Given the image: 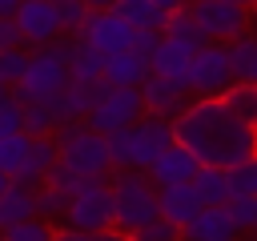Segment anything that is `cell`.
<instances>
[{
	"label": "cell",
	"mask_w": 257,
	"mask_h": 241,
	"mask_svg": "<svg viewBox=\"0 0 257 241\" xmlns=\"http://www.w3.org/2000/svg\"><path fill=\"white\" fill-rule=\"evenodd\" d=\"M173 141L185 145L201 165H237L257 153V125L241 120L221 96H189L173 116Z\"/></svg>",
	"instance_id": "6da1fadb"
},
{
	"label": "cell",
	"mask_w": 257,
	"mask_h": 241,
	"mask_svg": "<svg viewBox=\"0 0 257 241\" xmlns=\"http://www.w3.org/2000/svg\"><path fill=\"white\" fill-rule=\"evenodd\" d=\"M52 141H56V161L68 165L72 173H80V177H108V173H112L104 133L88 129L84 120H64V125H56V129H52Z\"/></svg>",
	"instance_id": "7a4b0ae2"
},
{
	"label": "cell",
	"mask_w": 257,
	"mask_h": 241,
	"mask_svg": "<svg viewBox=\"0 0 257 241\" xmlns=\"http://www.w3.org/2000/svg\"><path fill=\"white\" fill-rule=\"evenodd\" d=\"M108 193H112V221L120 229H141L145 221L161 217L157 213V185L145 169H112L108 173Z\"/></svg>",
	"instance_id": "3957f363"
},
{
	"label": "cell",
	"mask_w": 257,
	"mask_h": 241,
	"mask_svg": "<svg viewBox=\"0 0 257 241\" xmlns=\"http://www.w3.org/2000/svg\"><path fill=\"white\" fill-rule=\"evenodd\" d=\"M145 112V100H141V88H128V84H96V100L84 116L88 129L96 133H112V129H124L133 125L137 116Z\"/></svg>",
	"instance_id": "277c9868"
},
{
	"label": "cell",
	"mask_w": 257,
	"mask_h": 241,
	"mask_svg": "<svg viewBox=\"0 0 257 241\" xmlns=\"http://www.w3.org/2000/svg\"><path fill=\"white\" fill-rule=\"evenodd\" d=\"M185 84H189L193 96H221L233 84L229 48L221 40H205L201 48H193V60L185 68Z\"/></svg>",
	"instance_id": "5b68a950"
},
{
	"label": "cell",
	"mask_w": 257,
	"mask_h": 241,
	"mask_svg": "<svg viewBox=\"0 0 257 241\" xmlns=\"http://www.w3.org/2000/svg\"><path fill=\"white\" fill-rule=\"evenodd\" d=\"M185 4H189V12H193V20H197V28H201L205 40L229 44L241 32H249L253 8H245L237 0H185Z\"/></svg>",
	"instance_id": "8992f818"
},
{
	"label": "cell",
	"mask_w": 257,
	"mask_h": 241,
	"mask_svg": "<svg viewBox=\"0 0 257 241\" xmlns=\"http://www.w3.org/2000/svg\"><path fill=\"white\" fill-rule=\"evenodd\" d=\"M64 225L84 229V233H96V229L116 225V221H112V193H108V181L72 193V197H68V209H64Z\"/></svg>",
	"instance_id": "52a82bcc"
},
{
	"label": "cell",
	"mask_w": 257,
	"mask_h": 241,
	"mask_svg": "<svg viewBox=\"0 0 257 241\" xmlns=\"http://www.w3.org/2000/svg\"><path fill=\"white\" fill-rule=\"evenodd\" d=\"M12 24H16L20 44H28V48L48 44L52 36H60L56 0H20V4H16V12H12Z\"/></svg>",
	"instance_id": "ba28073f"
},
{
	"label": "cell",
	"mask_w": 257,
	"mask_h": 241,
	"mask_svg": "<svg viewBox=\"0 0 257 241\" xmlns=\"http://www.w3.org/2000/svg\"><path fill=\"white\" fill-rule=\"evenodd\" d=\"M133 24L120 16V12H112V8H92V16L84 20V28L76 32V36H84L100 56H112V52H120V48H133Z\"/></svg>",
	"instance_id": "9c48e42d"
},
{
	"label": "cell",
	"mask_w": 257,
	"mask_h": 241,
	"mask_svg": "<svg viewBox=\"0 0 257 241\" xmlns=\"http://www.w3.org/2000/svg\"><path fill=\"white\" fill-rule=\"evenodd\" d=\"M128 133H133V169H145L161 149L173 145V120L153 116V112H141L128 125Z\"/></svg>",
	"instance_id": "30bf717a"
},
{
	"label": "cell",
	"mask_w": 257,
	"mask_h": 241,
	"mask_svg": "<svg viewBox=\"0 0 257 241\" xmlns=\"http://www.w3.org/2000/svg\"><path fill=\"white\" fill-rule=\"evenodd\" d=\"M137 88H141L145 112L165 116V120H173V116L189 104V88H185V84H177V80H169V76H161V72H149Z\"/></svg>",
	"instance_id": "8fae6325"
},
{
	"label": "cell",
	"mask_w": 257,
	"mask_h": 241,
	"mask_svg": "<svg viewBox=\"0 0 257 241\" xmlns=\"http://www.w3.org/2000/svg\"><path fill=\"white\" fill-rule=\"evenodd\" d=\"M233 237H241V233L229 217V205H201L181 225V241H233Z\"/></svg>",
	"instance_id": "7c38bea8"
},
{
	"label": "cell",
	"mask_w": 257,
	"mask_h": 241,
	"mask_svg": "<svg viewBox=\"0 0 257 241\" xmlns=\"http://www.w3.org/2000/svg\"><path fill=\"white\" fill-rule=\"evenodd\" d=\"M201 169V161L185 149V145H169V149H161L149 165H145V173L153 177V185L161 189V185H177V181H193V173Z\"/></svg>",
	"instance_id": "4fadbf2b"
},
{
	"label": "cell",
	"mask_w": 257,
	"mask_h": 241,
	"mask_svg": "<svg viewBox=\"0 0 257 241\" xmlns=\"http://www.w3.org/2000/svg\"><path fill=\"white\" fill-rule=\"evenodd\" d=\"M189 60H193V44H185V40L161 32L157 48L149 52V72H161V76L185 84V68H189ZM185 88H189V84H185Z\"/></svg>",
	"instance_id": "5bb4252c"
},
{
	"label": "cell",
	"mask_w": 257,
	"mask_h": 241,
	"mask_svg": "<svg viewBox=\"0 0 257 241\" xmlns=\"http://www.w3.org/2000/svg\"><path fill=\"white\" fill-rule=\"evenodd\" d=\"M197 209H201V197H197L193 181H177V185H161V189H157V213H161L165 221H173L177 229H181Z\"/></svg>",
	"instance_id": "9a60e30c"
},
{
	"label": "cell",
	"mask_w": 257,
	"mask_h": 241,
	"mask_svg": "<svg viewBox=\"0 0 257 241\" xmlns=\"http://www.w3.org/2000/svg\"><path fill=\"white\" fill-rule=\"evenodd\" d=\"M52 165H56V141H52V133H48V137H32L28 157H24V165L12 173V181L36 189V185H44V177H48Z\"/></svg>",
	"instance_id": "2e32d148"
},
{
	"label": "cell",
	"mask_w": 257,
	"mask_h": 241,
	"mask_svg": "<svg viewBox=\"0 0 257 241\" xmlns=\"http://www.w3.org/2000/svg\"><path fill=\"white\" fill-rule=\"evenodd\" d=\"M145 76H149V56H141L133 48H120V52L104 56V68H100L104 84H128V88H137Z\"/></svg>",
	"instance_id": "e0dca14e"
},
{
	"label": "cell",
	"mask_w": 257,
	"mask_h": 241,
	"mask_svg": "<svg viewBox=\"0 0 257 241\" xmlns=\"http://www.w3.org/2000/svg\"><path fill=\"white\" fill-rule=\"evenodd\" d=\"M100 84V80H96ZM96 84H80V80H68L48 104H52V112H56V120L64 125V120H84L88 116V108H92V100H96Z\"/></svg>",
	"instance_id": "ac0fdd59"
},
{
	"label": "cell",
	"mask_w": 257,
	"mask_h": 241,
	"mask_svg": "<svg viewBox=\"0 0 257 241\" xmlns=\"http://www.w3.org/2000/svg\"><path fill=\"white\" fill-rule=\"evenodd\" d=\"M100 68H104V56H100L84 36H72V44H68V80L96 84V80H100Z\"/></svg>",
	"instance_id": "d6986e66"
},
{
	"label": "cell",
	"mask_w": 257,
	"mask_h": 241,
	"mask_svg": "<svg viewBox=\"0 0 257 241\" xmlns=\"http://www.w3.org/2000/svg\"><path fill=\"white\" fill-rule=\"evenodd\" d=\"M24 217H36V189L8 181V189L0 193V233L12 229V225L24 221Z\"/></svg>",
	"instance_id": "ffe728a7"
},
{
	"label": "cell",
	"mask_w": 257,
	"mask_h": 241,
	"mask_svg": "<svg viewBox=\"0 0 257 241\" xmlns=\"http://www.w3.org/2000/svg\"><path fill=\"white\" fill-rule=\"evenodd\" d=\"M225 48H229L233 80H249V84H257V36H253V32H241V36L229 40Z\"/></svg>",
	"instance_id": "44dd1931"
},
{
	"label": "cell",
	"mask_w": 257,
	"mask_h": 241,
	"mask_svg": "<svg viewBox=\"0 0 257 241\" xmlns=\"http://www.w3.org/2000/svg\"><path fill=\"white\" fill-rule=\"evenodd\" d=\"M193 189H197L201 205H225L229 201V177L221 165H201L193 173Z\"/></svg>",
	"instance_id": "7402d4cb"
},
{
	"label": "cell",
	"mask_w": 257,
	"mask_h": 241,
	"mask_svg": "<svg viewBox=\"0 0 257 241\" xmlns=\"http://www.w3.org/2000/svg\"><path fill=\"white\" fill-rule=\"evenodd\" d=\"M108 8L120 12L133 28H157L161 32V24H165V8H157L153 0H112Z\"/></svg>",
	"instance_id": "603a6c76"
},
{
	"label": "cell",
	"mask_w": 257,
	"mask_h": 241,
	"mask_svg": "<svg viewBox=\"0 0 257 241\" xmlns=\"http://www.w3.org/2000/svg\"><path fill=\"white\" fill-rule=\"evenodd\" d=\"M161 32H165V36H177V40H185V44H193V48H201V44H205V36H201V28H197V20H193L189 4L169 8V12H165Z\"/></svg>",
	"instance_id": "cb8c5ba5"
},
{
	"label": "cell",
	"mask_w": 257,
	"mask_h": 241,
	"mask_svg": "<svg viewBox=\"0 0 257 241\" xmlns=\"http://www.w3.org/2000/svg\"><path fill=\"white\" fill-rule=\"evenodd\" d=\"M221 100H225L241 120L257 125V84H249V80H233V84L221 92Z\"/></svg>",
	"instance_id": "d4e9b609"
},
{
	"label": "cell",
	"mask_w": 257,
	"mask_h": 241,
	"mask_svg": "<svg viewBox=\"0 0 257 241\" xmlns=\"http://www.w3.org/2000/svg\"><path fill=\"white\" fill-rule=\"evenodd\" d=\"M64 209H68V193L64 189H56V185H36V213L44 217V221H52V225H60L64 221Z\"/></svg>",
	"instance_id": "484cf974"
},
{
	"label": "cell",
	"mask_w": 257,
	"mask_h": 241,
	"mask_svg": "<svg viewBox=\"0 0 257 241\" xmlns=\"http://www.w3.org/2000/svg\"><path fill=\"white\" fill-rule=\"evenodd\" d=\"M20 108H24V133H28V137H48V133L60 125L48 100H32V104H20Z\"/></svg>",
	"instance_id": "4316f807"
},
{
	"label": "cell",
	"mask_w": 257,
	"mask_h": 241,
	"mask_svg": "<svg viewBox=\"0 0 257 241\" xmlns=\"http://www.w3.org/2000/svg\"><path fill=\"white\" fill-rule=\"evenodd\" d=\"M225 177H229V197L257 193V153H253V157H245V161H237V165H229V169H225Z\"/></svg>",
	"instance_id": "83f0119b"
},
{
	"label": "cell",
	"mask_w": 257,
	"mask_h": 241,
	"mask_svg": "<svg viewBox=\"0 0 257 241\" xmlns=\"http://www.w3.org/2000/svg\"><path fill=\"white\" fill-rule=\"evenodd\" d=\"M52 233H56V225L36 213V217H24L12 229H4V241H52Z\"/></svg>",
	"instance_id": "f1b7e54d"
},
{
	"label": "cell",
	"mask_w": 257,
	"mask_h": 241,
	"mask_svg": "<svg viewBox=\"0 0 257 241\" xmlns=\"http://www.w3.org/2000/svg\"><path fill=\"white\" fill-rule=\"evenodd\" d=\"M28 145H32V137L28 133H12V137H0V169L12 177L20 165H24V157H28Z\"/></svg>",
	"instance_id": "f546056e"
},
{
	"label": "cell",
	"mask_w": 257,
	"mask_h": 241,
	"mask_svg": "<svg viewBox=\"0 0 257 241\" xmlns=\"http://www.w3.org/2000/svg\"><path fill=\"white\" fill-rule=\"evenodd\" d=\"M229 217L237 225V233H257V193H241V197H229Z\"/></svg>",
	"instance_id": "4dcf8cb0"
},
{
	"label": "cell",
	"mask_w": 257,
	"mask_h": 241,
	"mask_svg": "<svg viewBox=\"0 0 257 241\" xmlns=\"http://www.w3.org/2000/svg\"><path fill=\"white\" fill-rule=\"evenodd\" d=\"M24 64H28V52H24L20 44L0 48V84H4V88H12V84L20 80V72H24Z\"/></svg>",
	"instance_id": "1f68e13d"
},
{
	"label": "cell",
	"mask_w": 257,
	"mask_h": 241,
	"mask_svg": "<svg viewBox=\"0 0 257 241\" xmlns=\"http://www.w3.org/2000/svg\"><path fill=\"white\" fill-rule=\"evenodd\" d=\"M56 16H60V32H80L84 28V20L92 16V8L88 4H80V0H56Z\"/></svg>",
	"instance_id": "d6a6232c"
},
{
	"label": "cell",
	"mask_w": 257,
	"mask_h": 241,
	"mask_svg": "<svg viewBox=\"0 0 257 241\" xmlns=\"http://www.w3.org/2000/svg\"><path fill=\"white\" fill-rule=\"evenodd\" d=\"M133 241H181V229L173 221H165V217H153L141 229H133Z\"/></svg>",
	"instance_id": "836d02e7"
},
{
	"label": "cell",
	"mask_w": 257,
	"mask_h": 241,
	"mask_svg": "<svg viewBox=\"0 0 257 241\" xmlns=\"http://www.w3.org/2000/svg\"><path fill=\"white\" fill-rule=\"evenodd\" d=\"M12 133H24V108L8 96L0 100V137H12Z\"/></svg>",
	"instance_id": "e575fe53"
},
{
	"label": "cell",
	"mask_w": 257,
	"mask_h": 241,
	"mask_svg": "<svg viewBox=\"0 0 257 241\" xmlns=\"http://www.w3.org/2000/svg\"><path fill=\"white\" fill-rule=\"evenodd\" d=\"M157 40H161V32H157V28H137V32H133V52L149 56V52L157 48Z\"/></svg>",
	"instance_id": "d590c367"
},
{
	"label": "cell",
	"mask_w": 257,
	"mask_h": 241,
	"mask_svg": "<svg viewBox=\"0 0 257 241\" xmlns=\"http://www.w3.org/2000/svg\"><path fill=\"white\" fill-rule=\"evenodd\" d=\"M52 241H96V233H84V229H72V225H56V233H52Z\"/></svg>",
	"instance_id": "8d00e7d4"
},
{
	"label": "cell",
	"mask_w": 257,
	"mask_h": 241,
	"mask_svg": "<svg viewBox=\"0 0 257 241\" xmlns=\"http://www.w3.org/2000/svg\"><path fill=\"white\" fill-rule=\"evenodd\" d=\"M8 44H20V36H16L12 16H0V48H8Z\"/></svg>",
	"instance_id": "74e56055"
},
{
	"label": "cell",
	"mask_w": 257,
	"mask_h": 241,
	"mask_svg": "<svg viewBox=\"0 0 257 241\" xmlns=\"http://www.w3.org/2000/svg\"><path fill=\"white\" fill-rule=\"evenodd\" d=\"M96 241H133V233L120 225H108V229H96Z\"/></svg>",
	"instance_id": "f35d334b"
},
{
	"label": "cell",
	"mask_w": 257,
	"mask_h": 241,
	"mask_svg": "<svg viewBox=\"0 0 257 241\" xmlns=\"http://www.w3.org/2000/svg\"><path fill=\"white\" fill-rule=\"evenodd\" d=\"M16 4H20V0H0V16H12V12H16Z\"/></svg>",
	"instance_id": "ab89813d"
},
{
	"label": "cell",
	"mask_w": 257,
	"mask_h": 241,
	"mask_svg": "<svg viewBox=\"0 0 257 241\" xmlns=\"http://www.w3.org/2000/svg\"><path fill=\"white\" fill-rule=\"evenodd\" d=\"M153 4H157V8H165V12H169V8H177V4H185V0H153Z\"/></svg>",
	"instance_id": "60d3db41"
},
{
	"label": "cell",
	"mask_w": 257,
	"mask_h": 241,
	"mask_svg": "<svg viewBox=\"0 0 257 241\" xmlns=\"http://www.w3.org/2000/svg\"><path fill=\"white\" fill-rule=\"evenodd\" d=\"M80 4H88V8H108L112 0H80Z\"/></svg>",
	"instance_id": "b9f144b4"
},
{
	"label": "cell",
	"mask_w": 257,
	"mask_h": 241,
	"mask_svg": "<svg viewBox=\"0 0 257 241\" xmlns=\"http://www.w3.org/2000/svg\"><path fill=\"white\" fill-rule=\"evenodd\" d=\"M8 181H12V177H8V173H4V169H0V193H4V189H8Z\"/></svg>",
	"instance_id": "7bdbcfd3"
},
{
	"label": "cell",
	"mask_w": 257,
	"mask_h": 241,
	"mask_svg": "<svg viewBox=\"0 0 257 241\" xmlns=\"http://www.w3.org/2000/svg\"><path fill=\"white\" fill-rule=\"evenodd\" d=\"M8 96H12V92H8V88H4V84H0V100H8Z\"/></svg>",
	"instance_id": "ee69618b"
},
{
	"label": "cell",
	"mask_w": 257,
	"mask_h": 241,
	"mask_svg": "<svg viewBox=\"0 0 257 241\" xmlns=\"http://www.w3.org/2000/svg\"><path fill=\"white\" fill-rule=\"evenodd\" d=\"M237 4H245V8H253V4H257V0H237Z\"/></svg>",
	"instance_id": "f6af8a7d"
},
{
	"label": "cell",
	"mask_w": 257,
	"mask_h": 241,
	"mask_svg": "<svg viewBox=\"0 0 257 241\" xmlns=\"http://www.w3.org/2000/svg\"><path fill=\"white\" fill-rule=\"evenodd\" d=\"M253 16H257V4H253Z\"/></svg>",
	"instance_id": "bcb514c9"
},
{
	"label": "cell",
	"mask_w": 257,
	"mask_h": 241,
	"mask_svg": "<svg viewBox=\"0 0 257 241\" xmlns=\"http://www.w3.org/2000/svg\"><path fill=\"white\" fill-rule=\"evenodd\" d=\"M0 241H4V233H0Z\"/></svg>",
	"instance_id": "7dc6e473"
},
{
	"label": "cell",
	"mask_w": 257,
	"mask_h": 241,
	"mask_svg": "<svg viewBox=\"0 0 257 241\" xmlns=\"http://www.w3.org/2000/svg\"><path fill=\"white\" fill-rule=\"evenodd\" d=\"M233 241H241V237H233Z\"/></svg>",
	"instance_id": "c3c4849f"
},
{
	"label": "cell",
	"mask_w": 257,
	"mask_h": 241,
	"mask_svg": "<svg viewBox=\"0 0 257 241\" xmlns=\"http://www.w3.org/2000/svg\"><path fill=\"white\" fill-rule=\"evenodd\" d=\"M253 241H257V237H253Z\"/></svg>",
	"instance_id": "681fc988"
}]
</instances>
